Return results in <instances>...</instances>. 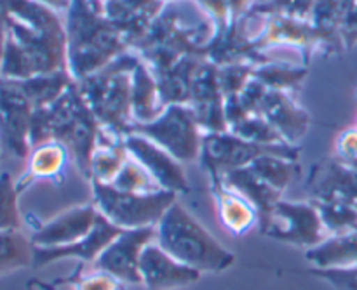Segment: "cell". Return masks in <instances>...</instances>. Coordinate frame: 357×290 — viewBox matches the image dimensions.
I'll use <instances>...</instances> for the list:
<instances>
[{"label":"cell","instance_id":"obj_1","mask_svg":"<svg viewBox=\"0 0 357 290\" xmlns=\"http://www.w3.org/2000/svg\"><path fill=\"white\" fill-rule=\"evenodd\" d=\"M155 242L180 263L197 271L220 273L236 263L225 249L178 200L155 226Z\"/></svg>","mask_w":357,"mask_h":290},{"label":"cell","instance_id":"obj_2","mask_svg":"<svg viewBox=\"0 0 357 290\" xmlns=\"http://www.w3.org/2000/svg\"><path fill=\"white\" fill-rule=\"evenodd\" d=\"M93 195L98 212L121 229L155 228L167 209L176 202L173 191L132 193L98 181H93Z\"/></svg>","mask_w":357,"mask_h":290},{"label":"cell","instance_id":"obj_3","mask_svg":"<svg viewBox=\"0 0 357 290\" xmlns=\"http://www.w3.org/2000/svg\"><path fill=\"white\" fill-rule=\"evenodd\" d=\"M145 136L157 146L166 150L180 162H192L202 152V138L199 136V120L194 110L181 104H171L155 120L146 124H132L129 134Z\"/></svg>","mask_w":357,"mask_h":290},{"label":"cell","instance_id":"obj_4","mask_svg":"<svg viewBox=\"0 0 357 290\" xmlns=\"http://www.w3.org/2000/svg\"><path fill=\"white\" fill-rule=\"evenodd\" d=\"M86 103L91 111L101 124L107 125L115 132H124L126 136L131 131L129 124V111L132 106V86L124 72L112 70L94 76L84 89Z\"/></svg>","mask_w":357,"mask_h":290},{"label":"cell","instance_id":"obj_5","mask_svg":"<svg viewBox=\"0 0 357 290\" xmlns=\"http://www.w3.org/2000/svg\"><path fill=\"white\" fill-rule=\"evenodd\" d=\"M260 223L261 232L267 236L298 247L312 249L328 239V229L316 205L279 200Z\"/></svg>","mask_w":357,"mask_h":290},{"label":"cell","instance_id":"obj_6","mask_svg":"<svg viewBox=\"0 0 357 290\" xmlns=\"http://www.w3.org/2000/svg\"><path fill=\"white\" fill-rule=\"evenodd\" d=\"M35 108L16 80H0V146L10 155H30L31 118Z\"/></svg>","mask_w":357,"mask_h":290},{"label":"cell","instance_id":"obj_7","mask_svg":"<svg viewBox=\"0 0 357 290\" xmlns=\"http://www.w3.org/2000/svg\"><path fill=\"white\" fill-rule=\"evenodd\" d=\"M155 242V228L122 229L117 239L94 259V271L108 275L122 284H142L139 259L149 243Z\"/></svg>","mask_w":357,"mask_h":290},{"label":"cell","instance_id":"obj_8","mask_svg":"<svg viewBox=\"0 0 357 290\" xmlns=\"http://www.w3.org/2000/svg\"><path fill=\"white\" fill-rule=\"evenodd\" d=\"M288 148L278 145H260V143L248 141L236 134H222L213 132L202 139V153L209 166L220 169L222 172L227 170L248 167L251 162L264 155H279L284 159L295 160L296 155H289Z\"/></svg>","mask_w":357,"mask_h":290},{"label":"cell","instance_id":"obj_9","mask_svg":"<svg viewBox=\"0 0 357 290\" xmlns=\"http://www.w3.org/2000/svg\"><path fill=\"white\" fill-rule=\"evenodd\" d=\"M124 143L129 155L149 170L150 176L159 183L162 190L173 191L176 195L187 193L188 183L180 166V160H176L166 150L146 139L145 136L131 132L126 136Z\"/></svg>","mask_w":357,"mask_h":290},{"label":"cell","instance_id":"obj_10","mask_svg":"<svg viewBox=\"0 0 357 290\" xmlns=\"http://www.w3.org/2000/svg\"><path fill=\"white\" fill-rule=\"evenodd\" d=\"M139 277L146 290H174L199 282L201 271L176 261L159 243L152 242L139 259Z\"/></svg>","mask_w":357,"mask_h":290},{"label":"cell","instance_id":"obj_11","mask_svg":"<svg viewBox=\"0 0 357 290\" xmlns=\"http://www.w3.org/2000/svg\"><path fill=\"white\" fill-rule=\"evenodd\" d=\"M98 209L94 205H82V207L70 209L63 214L56 216L49 223L42 225L33 235L30 236L33 247H63L77 243L86 239L93 232L98 221Z\"/></svg>","mask_w":357,"mask_h":290},{"label":"cell","instance_id":"obj_12","mask_svg":"<svg viewBox=\"0 0 357 290\" xmlns=\"http://www.w3.org/2000/svg\"><path fill=\"white\" fill-rule=\"evenodd\" d=\"M121 233V228L112 225L108 219H105L100 214L93 232L86 239L79 240L77 243L63 247H47V249H44V247H35L33 266H47V264L54 263V261L66 259V257H75V259L86 261V263H94V259L107 249L108 243L114 239H117Z\"/></svg>","mask_w":357,"mask_h":290},{"label":"cell","instance_id":"obj_13","mask_svg":"<svg viewBox=\"0 0 357 290\" xmlns=\"http://www.w3.org/2000/svg\"><path fill=\"white\" fill-rule=\"evenodd\" d=\"M317 202H342L357 209V169L340 160L317 163L312 176Z\"/></svg>","mask_w":357,"mask_h":290},{"label":"cell","instance_id":"obj_14","mask_svg":"<svg viewBox=\"0 0 357 290\" xmlns=\"http://www.w3.org/2000/svg\"><path fill=\"white\" fill-rule=\"evenodd\" d=\"M261 117L279 132L282 139L295 143L307 132L309 118L300 108L293 106L291 101L281 92H265L260 103Z\"/></svg>","mask_w":357,"mask_h":290},{"label":"cell","instance_id":"obj_15","mask_svg":"<svg viewBox=\"0 0 357 290\" xmlns=\"http://www.w3.org/2000/svg\"><path fill=\"white\" fill-rule=\"evenodd\" d=\"M223 174H225L227 186L243 195L246 200H250L251 205L258 211L260 219L267 218L279 202V195L281 193L272 186H268L264 179H260L250 167L227 170Z\"/></svg>","mask_w":357,"mask_h":290},{"label":"cell","instance_id":"obj_16","mask_svg":"<svg viewBox=\"0 0 357 290\" xmlns=\"http://www.w3.org/2000/svg\"><path fill=\"white\" fill-rule=\"evenodd\" d=\"M307 259L319 270H340L357 264V232L326 239L307 252Z\"/></svg>","mask_w":357,"mask_h":290},{"label":"cell","instance_id":"obj_17","mask_svg":"<svg viewBox=\"0 0 357 290\" xmlns=\"http://www.w3.org/2000/svg\"><path fill=\"white\" fill-rule=\"evenodd\" d=\"M220 223L232 235H243L257 223L258 211L250 200L232 188H222L215 193Z\"/></svg>","mask_w":357,"mask_h":290},{"label":"cell","instance_id":"obj_18","mask_svg":"<svg viewBox=\"0 0 357 290\" xmlns=\"http://www.w3.org/2000/svg\"><path fill=\"white\" fill-rule=\"evenodd\" d=\"M68 150L58 141L35 145L28 155V177L30 179H52L63 170Z\"/></svg>","mask_w":357,"mask_h":290},{"label":"cell","instance_id":"obj_19","mask_svg":"<svg viewBox=\"0 0 357 290\" xmlns=\"http://www.w3.org/2000/svg\"><path fill=\"white\" fill-rule=\"evenodd\" d=\"M33 243L17 229L0 232V277L33 264Z\"/></svg>","mask_w":357,"mask_h":290},{"label":"cell","instance_id":"obj_20","mask_svg":"<svg viewBox=\"0 0 357 290\" xmlns=\"http://www.w3.org/2000/svg\"><path fill=\"white\" fill-rule=\"evenodd\" d=\"M248 167L260 179H264L268 186L278 190L279 193L284 191V188L291 183L293 176H295V163H293V160L279 155H264L255 160V162H251Z\"/></svg>","mask_w":357,"mask_h":290},{"label":"cell","instance_id":"obj_21","mask_svg":"<svg viewBox=\"0 0 357 290\" xmlns=\"http://www.w3.org/2000/svg\"><path fill=\"white\" fill-rule=\"evenodd\" d=\"M110 184L117 190L132 191V193H153V191L162 190L159 183L150 176L149 170L142 163L136 162L131 155L128 156L122 169L119 170L117 177Z\"/></svg>","mask_w":357,"mask_h":290},{"label":"cell","instance_id":"obj_22","mask_svg":"<svg viewBox=\"0 0 357 290\" xmlns=\"http://www.w3.org/2000/svg\"><path fill=\"white\" fill-rule=\"evenodd\" d=\"M21 226L17 209V190L13 177L7 172L0 174V232H10Z\"/></svg>","mask_w":357,"mask_h":290},{"label":"cell","instance_id":"obj_23","mask_svg":"<svg viewBox=\"0 0 357 290\" xmlns=\"http://www.w3.org/2000/svg\"><path fill=\"white\" fill-rule=\"evenodd\" d=\"M316 275H321L337 290H357V264L340 270H317Z\"/></svg>","mask_w":357,"mask_h":290},{"label":"cell","instance_id":"obj_24","mask_svg":"<svg viewBox=\"0 0 357 290\" xmlns=\"http://www.w3.org/2000/svg\"><path fill=\"white\" fill-rule=\"evenodd\" d=\"M73 290H119V285L115 278L94 271L93 275H86L84 278H80Z\"/></svg>","mask_w":357,"mask_h":290},{"label":"cell","instance_id":"obj_25","mask_svg":"<svg viewBox=\"0 0 357 290\" xmlns=\"http://www.w3.org/2000/svg\"><path fill=\"white\" fill-rule=\"evenodd\" d=\"M6 42H7V19H6V10H3V6L0 3V68H2Z\"/></svg>","mask_w":357,"mask_h":290},{"label":"cell","instance_id":"obj_26","mask_svg":"<svg viewBox=\"0 0 357 290\" xmlns=\"http://www.w3.org/2000/svg\"><path fill=\"white\" fill-rule=\"evenodd\" d=\"M35 2L42 3V6L45 7H54V9H65V7H68V2L70 0H35Z\"/></svg>","mask_w":357,"mask_h":290},{"label":"cell","instance_id":"obj_27","mask_svg":"<svg viewBox=\"0 0 357 290\" xmlns=\"http://www.w3.org/2000/svg\"><path fill=\"white\" fill-rule=\"evenodd\" d=\"M275 79H278V75H268V79H267V80H271V82H274ZM279 79L282 80V86H284V83H288V80H284V79H282V75L279 76Z\"/></svg>","mask_w":357,"mask_h":290},{"label":"cell","instance_id":"obj_28","mask_svg":"<svg viewBox=\"0 0 357 290\" xmlns=\"http://www.w3.org/2000/svg\"><path fill=\"white\" fill-rule=\"evenodd\" d=\"M354 169H357V163H356V166H354Z\"/></svg>","mask_w":357,"mask_h":290}]
</instances>
